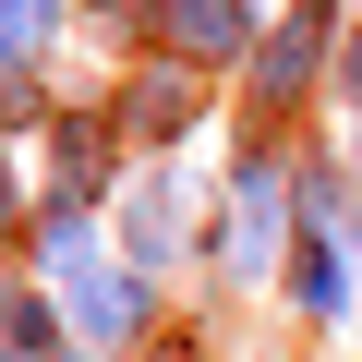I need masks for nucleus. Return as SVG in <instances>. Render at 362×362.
<instances>
[{
	"label": "nucleus",
	"instance_id": "12",
	"mask_svg": "<svg viewBox=\"0 0 362 362\" xmlns=\"http://www.w3.org/2000/svg\"><path fill=\"white\" fill-rule=\"evenodd\" d=\"M25 218H37V206H25V169L0 157V242H25Z\"/></svg>",
	"mask_w": 362,
	"mask_h": 362
},
{
	"label": "nucleus",
	"instance_id": "17",
	"mask_svg": "<svg viewBox=\"0 0 362 362\" xmlns=\"http://www.w3.org/2000/svg\"><path fill=\"white\" fill-rule=\"evenodd\" d=\"M350 266H362V230H350Z\"/></svg>",
	"mask_w": 362,
	"mask_h": 362
},
{
	"label": "nucleus",
	"instance_id": "15",
	"mask_svg": "<svg viewBox=\"0 0 362 362\" xmlns=\"http://www.w3.org/2000/svg\"><path fill=\"white\" fill-rule=\"evenodd\" d=\"M0 97H13V49H0Z\"/></svg>",
	"mask_w": 362,
	"mask_h": 362
},
{
	"label": "nucleus",
	"instance_id": "11",
	"mask_svg": "<svg viewBox=\"0 0 362 362\" xmlns=\"http://www.w3.org/2000/svg\"><path fill=\"white\" fill-rule=\"evenodd\" d=\"M85 13V0H0V49H13V61H49V37Z\"/></svg>",
	"mask_w": 362,
	"mask_h": 362
},
{
	"label": "nucleus",
	"instance_id": "3",
	"mask_svg": "<svg viewBox=\"0 0 362 362\" xmlns=\"http://www.w3.org/2000/svg\"><path fill=\"white\" fill-rule=\"evenodd\" d=\"M49 302H61L73 350H97V362H121V350H145V338H157V278H133L121 254H97V266L49 278Z\"/></svg>",
	"mask_w": 362,
	"mask_h": 362
},
{
	"label": "nucleus",
	"instance_id": "7",
	"mask_svg": "<svg viewBox=\"0 0 362 362\" xmlns=\"http://www.w3.org/2000/svg\"><path fill=\"white\" fill-rule=\"evenodd\" d=\"M121 157H133V145H121V121H109V109H61V121H49V194L121 206V181H133Z\"/></svg>",
	"mask_w": 362,
	"mask_h": 362
},
{
	"label": "nucleus",
	"instance_id": "2",
	"mask_svg": "<svg viewBox=\"0 0 362 362\" xmlns=\"http://www.w3.org/2000/svg\"><path fill=\"white\" fill-rule=\"evenodd\" d=\"M109 242H121L133 278H169L181 254H206V181H194V157H145L121 181V206H109Z\"/></svg>",
	"mask_w": 362,
	"mask_h": 362
},
{
	"label": "nucleus",
	"instance_id": "14",
	"mask_svg": "<svg viewBox=\"0 0 362 362\" xmlns=\"http://www.w3.org/2000/svg\"><path fill=\"white\" fill-rule=\"evenodd\" d=\"M145 362H206V338H194V326H169V338H145Z\"/></svg>",
	"mask_w": 362,
	"mask_h": 362
},
{
	"label": "nucleus",
	"instance_id": "18",
	"mask_svg": "<svg viewBox=\"0 0 362 362\" xmlns=\"http://www.w3.org/2000/svg\"><path fill=\"white\" fill-rule=\"evenodd\" d=\"M0 362H13V350H0Z\"/></svg>",
	"mask_w": 362,
	"mask_h": 362
},
{
	"label": "nucleus",
	"instance_id": "4",
	"mask_svg": "<svg viewBox=\"0 0 362 362\" xmlns=\"http://www.w3.org/2000/svg\"><path fill=\"white\" fill-rule=\"evenodd\" d=\"M326 61H338V0H290V13L266 25V49H254V73H242V85H254V109H266V121H290V109L326 85Z\"/></svg>",
	"mask_w": 362,
	"mask_h": 362
},
{
	"label": "nucleus",
	"instance_id": "13",
	"mask_svg": "<svg viewBox=\"0 0 362 362\" xmlns=\"http://www.w3.org/2000/svg\"><path fill=\"white\" fill-rule=\"evenodd\" d=\"M338 97H350V121H362V25L338 37Z\"/></svg>",
	"mask_w": 362,
	"mask_h": 362
},
{
	"label": "nucleus",
	"instance_id": "1",
	"mask_svg": "<svg viewBox=\"0 0 362 362\" xmlns=\"http://www.w3.org/2000/svg\"><path fill=\"white\" fill-rule=\"evenodd\" d=\"M266 266H290V157L278 145H242L230 157V206L206 218V278L218 290H254Z\"/></svg>",
	"mask_w": 362,
	"mask_h": 362
},
{
	"label": "nucleus",
	"instance_id": "8",
	"mask_svg": "<svg viewBox=\"0 0 362 362\" xmlns=\"http://www.w3.org/2000/svg\"><path fill=\"white\" fill-rule=\"evenodd\" d=\"M278 290H290V314H302V326H350V302H362V266H350V242H290Z\"/></svg>",
	"mask_w": 362,
	"mask_h": 362
},
{
	"label": "nucleus",
	"instance_id": "10",
	"mask_svg": "<svg viewBox=\"0 0 362 362\" xmlns=\"http://www.w3.org/2000/svg\"><path fill=\"white\" fill-rule=\"evenodd\" d=\"M0 350H13V362H73V326H61V302L13 278V302H0Z\"/></svg>",
	"mask_w": 362,
	"mask_h": 362
},
{
	"label": "nucleus",
	"instance_id": "6",
	"mask_svg": "<svg viewBox=\"0 0 362 362\" xmlns=\"http://www.w3.org/2000/svg\"><path fill=\"white\" fill-rule=\"evenodd\" d=\"M254 49H266V25H254V0H157V61H181V73H254Z\"/></svg>",
	"mask_w": 362,
	"mask_h": 362
},
{
	"label": "nucleus",
	"instance_id": "5",
	"mask_svg": "<svg viewBox=\"0 0 362 362\" xmlns=\"http://www.w3.org/2000/svg\"><path fill=\"white\" fill-rule=\"evenodd\" d=\"M109 121H121V145H133V157L194 145V121H206V73H181V61H133V85L109 97Z\"/></svg>",
	"mask_w": 362,
	"mask_h": 362
},
{
	"label": "nucleus",
	"instance_id": "9",
	"mask_svg": "<svg viewBox=\"0 0 362 362\" xmlns=\"http://www.w3.org/2000/svg\"><path fill=\"white\" fill-rule=\"evenodd\" d=\"M25 254H37L49 278L97 266V206H85V194H37V218H25Z\"/></svg>",
	"mask_w": 362,
	"mask_h": 362
},
{
	"label": "nucleus",
	"instance_id": "16",
	"mask_svg": "<svg viewBox=\"0 0 362 362\" xmlns=\"http://www.w3.org/2000/svg\"><path fill=\"white\" fill-rule=\"evenodd\" d=\"M0 302H13V266H0Z\"/></svg>",
	"mask_w": 362,
	"mask_h": 362
}]
</instances>
